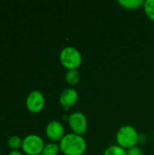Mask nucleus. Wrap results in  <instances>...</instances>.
Returning a JSON list of instances; mask_svg holds the SVG:
<instances>
[{
  "instance_id": "dca6fc26",
  "label": "nucleus",
  "mask_w": 154,
  "mask_h": 155,
  "mask_svg": "<svg viewBox=\"0 0 154 155\" xmlns=\"http://www.w3.org/2000/svg\"><path fill=\"white\" fill-rule=\"evenodd\" d=\"M7 155H24L23 153L19 150H11Z\"/></svg>"
},
{
  "instance_id": "4468645a",
  "label": "nucleus",
  "mask_w": 154,
  "mask_h": 155,
  "mask_svg": "<svg viewBox=\"0 0 154 155\" xmlns=\"http://www.w3.org/2000/svg\"><path fill=\"white\" fill-rule=\"evenodd\" d=\"M143 7L145 15L154 22V0H146Z\"/></svg>"
},
{
  "instance_id": "423d86ee",
  "label": "nucleus",
  "mask_w": 154,
  "mask_h": 155,
  "mask_svg": "<svg viewBox=\"0 0 154 155\" xmlns=\"http://www.w3.org/2000/svg\"><path fill=\"white\" fill-rule=\"evenodd\" d=\"M45 105V98L42 92L38 90L31 91L25 99V106L31 113H40Z\"/></svg>"
},
{
  "instance_id": "1a4fd4ad",
  "label": "nucleus",
  "mask_w": 154,
  "mask_h": 155,
  "mask_svg": "<svg viewBox=\"0 0 154 155\" xmlns=\"http://www.w3.org/2000/svg\"><path fill=\"white\" fill-rule=\"evenodd\" d=\"M143 0H118L117 3L125 9L136 10L140 7H143L144 5Z\"/></svg>"
},
{
  "instance_id": "9b49d317",
  "label": "nucleus",
  "mask_w": 154,
  "mask_h": 155,
  "mask_svg": "<svg viewBox=\"0 0 154 155\" xmlns=\"http://www.w3.org/2000/svg\"><path fill=\"white\" fill-rule=\"evenodd\" d=\"M61 152L59 144L56 143H48L44 144V147L42 151V155H58Z\"/></svg>"
},
{
  "instance_id": "f03ea898",
  "label": "nucleus",
  "mask_w": 154,
  "mask_h": 155,
  "mask_svg": "<svg viewBox=\"0 0 154 155\" xmlns=\"http://www.w3.org/2000/svg\"><path fill=\"white\" fill-rule=\"evenodd\" d=\"M140 135L137 130L129 124L123 125L116 133V143L125 150H129L137 145Z\"/></svg>"
},
{
  "instance_id": "6ab92c4d",
  "label": "nucleus",
  "mask_w": 154,
  "mask_h": 155,
  "mask_svg": "<svg viewBox=\"0 0 154 155\" xmlns=\"http://www.w3.org/2000/svg\"><path fill=\"white\" fill-rule=\"evenodd\" d=\"M153 155H154V154H153Z\"/></svg>"
},
{
  "instance_id": "9d476101",
  "label": "nucleus",
  "mask_w": 154,
  "mask_h": 155,
  "mask_svg": "<svg viewBox=\"0 0 154 155\" xmlns=\"http://www.w3.org/2000/svg\"><path fill=\"white\" fill-rule=\"evenodd\" d=\"M64 79L70 85H76L81 79V74L78 70H67Z\"/></svg>"
},
{
  "instance_id": "f257e3e1",
  "label": "nucleus",
  "mask_w": 154,
  "mask_h": 155,
  "mask_svg": "<svg viewBox=\"0 0 154 155\" xmlns=\"http://www.w3.org/2000/svg\"><path fill=\"white\" fill-rule=\"evenodd\" d=\"M59 146L64 155H83L86 151L87 143L82 135L69 133L59 142Z\"/></svg>"
},
{
  "instance_id": "6e6552de",
  "label": "nucleus",
  "mask_w": 154,
  "mask_h": 155,
  "mask_svg": "<svg viewBox=\"0 0 154 155\" xmlns=\"http://www.w3.org/2000/svg\"><path fill=\"white\" fill-rule=\"evenodd\" d=\"M78 98V92L74 88H66L61 93L59 96V103L64 110H68L77 103Z\"/></svg>"
},
{
  "instance_id": "a211bd4d",
  "label": "nucleus",
  "mask_w": 154,
  "mask_h": 155,
  "mask_svg": "<svg viewBox=\"0 0 154 155\" xmlns=\"http://www.w3.org/2000/svg\"><path fill=\"white\" fill-rule=\"evenodd\" d=\"M83 155H85V154H83Z\"/></svg>"
},
{
  "instance_id": "ddd939ff",
  "label": "nucleus",
  "mask_w": 154,
  "mask_h": 155,
  "mask_svg": "<svg viewBox=\"0 0 154 155\" xmlns=\"http://www.w3.org/2000/svg\"><path fill=\"white\" fill-rule=\"evenodd\" d=\"M23 139L18 135H11L7 139V144L12 150H19L22 148Z\"/></svg>"
},
{
  "instance_id": "39448f33",
  "label": "nucleus",
  "mask_w": 154,
  "mask_h": 155,
  "mask_svg": "<svg viewBox=\"0 0 154 155\" xmlns=\"http://www.w3.org/2000/svg\"><path fill=\"white\" fill-rule=\"evenodd\" d=\"M68 124L74 134L84 135L88 128V121L84 114L81 112H74L68 117Z\"/></svg>"
},
{
  "instance_id": "f8f14e48",
  "label": "nucleus",
  "mask_w": 154,
  "mask_h": 155,
  "mask_svg": "<svg viewBox=\"0 0 154 155\" xmlns=\"http://www.w3.org/2000/svg\"><path fill=\"white\" fill-rule=\"evenodd\" d=\"M103 155H127V150L118 144L109 146L103 153Z\"/></svg>"
},
{
  "instance_id": "0eeeda50",
  "label": "nucleus",
  "mask_w": 154,
  "mask_h": 155,
  "mask_svg": "<svg viewBox=\"0 0 154 155\" xmlns=\"http://www.w3.org/2000/svg\"><path fill=\"white\" fill-rule=\"evenodd\" d=\"M45 134L51 142H60L65 135L64 127L61 122L57 120H52L45 126Z\"/></svg>"
},
{
  "instance_id": "2eb2a0df",
  "label": "nucleus",
  "mask_w": 154,
  "mask_h": 155,
  "mask_svg": "<svg viewBox=\"0 0 154 155\" xmlns=\"http://www.w3.org/2000/svg\"><path fill=\"white\" fill-rule=\"evenodd\" d=\"M127 155H143V150L140 146L136 145L127 150Z\"/></svg>"
},
{
  "instance_id": "7ed1b4c3",
  "label": "nucleus",
  "mask_w": 154,
  "mask_h": 155,
  "mask_svg": "<svg viewBox=\"0 0 154 155\" xmlns=\"http://www.w3.org/2000/svg\"><path fill=\"white\" fill-rule=\"evenodd\" d=\"M61 64L67 70H77L83 62L81 52L74 46L64 47L59 54Z\"/></svg>"
},
{
  "instance_id": "f3484780",
  "label": "nucleus",
  "mask_w": 154,
  "mask_h": 155,
  "mask_svg": "<svg viewBox=\"0 0 154 155\" xmlns=\"http://www.w3.org/2000/svg\"><path fill=\"white\" fill-rule=\"evenodd\" d=\"M0 155H4V154H2V153H0Z\"/></svg>"
},
{
  "instance_id": "20e7f679",
  "label": "nucleus",
  "mask_w": 154,
  "mask_h": 155,
  "mask_svg": "<svg viewBox=\"0 0 154 155\" xmlns=\"http://www.w3.org/2000/svg\"><path fill=\"white\" fill-rule=\"evenodd\" d=\"M43 138L37 134H30L23 138L22 150L26 155H40L44 147Z\"/></svg>"
}]
</instances>
